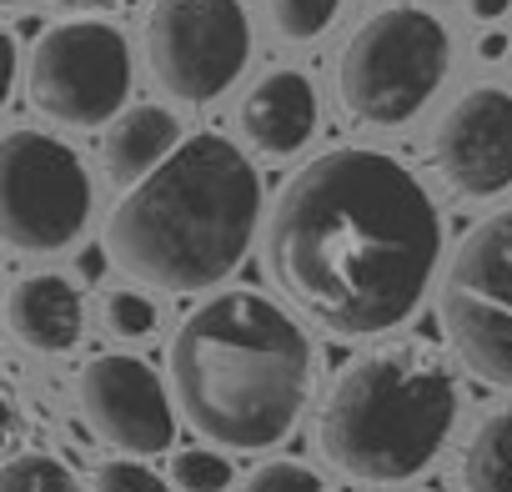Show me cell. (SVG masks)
Returning <instances> with one entry per match:
<instances>
[{"mask_svg":"<svg viewBox=\"0 0 512 492\" xmlns=\"http://www.w3.org/2000/svg\"><path fill=\"white\" fill-rule=\"evenodd\" d=\"M106 327L116 332V337H151L156 332V307H151V297H141V292H111L106 297Z\"/></svg>","mask_w":512,"mask_h":492,"instance_id":"19","label":"cell"},{"mask_svg":"<svg viewBox=\"0 0 512 492\" xmlns=\"http://www.w3.org/2000/svg\"><path fill=\"white\" fill-rule=\"evenodd\" d=\"M81 412L91 432L131 457L166 452L176 437V412L161 377L136 357H96L81 372Z\"/></svg>","mask_w":512,"mask_h":492,"instance_id":"10","label":"cell"},{"mask_svg":"<svg viewBox=\"0 0 512 492\" xmlns=\"http://www.w3.org/2000/svg\"><path fill=\"white\" fill-rule=\"evenodd\" d=\"M262 221V176L226 141H181L106 216V257L161 292H201L231 277Z\"/></svg>","mask_w":512,"mask_h":492,"instance_id":"2","label":"cell"},{"mask_svg":"<svg viewBox=\"0 0 512 492\" xmlns=\"http://www.w3.org/2000/svg\"><path fill=\"white\" fill-rule=\"evenodd\" d=\"M91 221V176L81 156L41 131H11L0 146V226L16 252H66Z\"/></svg>","mask_w":512,"mask_h":492,"instance_id":"7","label":"cell"},{"mask_svg":"<svg viewBox=\"0 0 512 492\" xmlns=\"http://www.w3.org/2000/svg\"><path fill=\"white\" fill-rule=\"evenodd\" d=\"M241 492H327V487H322V477H317L312 467H302V462H262V467L246 477Z\"/></svg>","mask_w":512,"mask_h":492,"instance_id":"20","label":"cell"},{"mask_svg":"<svg viewBox=\"0 0 512 492\" xmlns=\"http://www.w3.org/2000/svg\"><path fill=\"white\" fill-rule=\"evenodd\" d=\"M131 96V46L111 21H61L36 41L31 101L61 126H106Z\"/></svg>","mask_w":512,"mask_h":492,"instance_id":"9","label":"cell"},{"mask_svg":"<svg viewBox=\"0 0 512 492\" xmlns=\"http://www.w3.org/2000/svg\"><path fill=\"white\" fill-rule=\"evenodd\" d=\"M11 6H16V0H11Z\"/></svg>","mask_w":512,"mask_h":492,"instance_id":"24","label":"cell"},{"mask_svg":"<svg viewBox=\"0 0 512 492\" xmlns=\"http://www.w3.org/2000/svg\"><path fill=\"white\" fill-rule=\"evenodd\" d=\"M312 126H317V91L302 71H272L241 101V136L267 156L302 151Z\"/></svg>","mask_w":512,"mask_h":492,"instance_id":"12","label":"cell"},{"mask_svg":"<svg viewBox=\"0 0 512 492\" xmlns=\"http://www.w3.org/2000/svg\"><path fill=\"white\" fill-rule=\"evenodd\" d=\"M6 322L11 332L31 347V352H71L81 342V292L66 277H26L11 287L6 302Z\"/></svg>","mask_w":512,"mask_h":492,"instance_id":"13","label":"cell"},{"mask_svg":"<svg viewBox=\"0 0 512 492\" xmlns=\"http://www.w3.org/2000/svg\"><path fill=\"white\" fill-rule=\"evenodd\" d=\"M507 6L512 0H472V16L477 21H497V16H507Z\"/></svg>","mask_w":512,"mask_h":492,"instance_id":"22","label":"cell"},{"mask_svg":"<svg viewBox=\"0 0 512 492\" xmlns=\"http://www.w3.org/2000/svg\"><path fill=\"white\" fill-rule=\"evenodd\" d=\"M91 492H171V487L141 462H101Z\"/></svg>","mask_w":512,"mask_h":492,"instance_id":"21","label":"cell"},{"mask_svg":"<svg viewBox=\"0 0 512 492\" xmlns=\"http://www.w3.org/2000/svg\"><path fill=\"white\" fill-rule=\"evenodd\" d=\"M437 166L462 196H497L512 186V91L477 86L437 126Z\"/></svg>","mask_w":512,"mask_h":492,"instance_id":"11","label":"cell"},{"mask_svg":"<svg viewBox=\"0 0 512 492\" xmlns=\"http://www.w3.org/2000/svg\"><path fill=\"white\" fill-rule=\"evenodd\" d=\"M171 477H176L181 492H221V487L231 482V462H226L221 452L191 447V452H176V457H171Z\"/></svg>","mask_w":512,"mask_h":492,"instance_id":"18","label":"cell"},{"mask_svg":"<svg viewBox=\"0 0 512 492\" xmlns=\"http://www.w3.org/2000/svg\"><path fill=\"white\" fill-rule=\"evenodd\" d=\"M251 56L241 0H156L146 16V61L166 96L201 106L231 91Z\"/></svg>","mask_w":512,"mask_h":492,"instance_id":"8","label":"cell"},{"mask_svg":"<svg viewBox=\"0 0 512 492\" xmlns=\"http://www.w3.org/2000/svg\"><path fill=\"white\" fill-rule=\"evenodd\" d=\"M442 221L422 181L382 151H327L302 166L267 221L282 297L337 337L402 327L432 287Z\"/></svg>","mask_w":512,"mask_h":492,"instance_id":"1","label":"cell"},{"mask_svg":"<svg viewBox=\"0 0 512 492\" xmlns=\"http://www.w3.org/2000/svg\"><path fill=\"white\" fill-rule=\"evenodd\" d=\"M176 146H181V121L171 111H161V106H131V111H121L106 126V136H101V166H106L111 181L136 186Z\"/></svg>","mask_w":512,"mask_h":492,"instance_id":"14","label":"cell"},{"mask_svg":"<svg viewBox=\"0 0 512 492\" xmlns=\"http://www.w3.org/2000/svg\"><path fill=\"white\" fill-rule=\"evenodd\" d=\"M467 492H512V412L487 417L462 452Z\"/></svg>","mask_w":512,"mask_h":492,"instance_id":"15","label":"cell"},{"mask_svg":"<svg viewBox=\"0 0 512 492\" xmlns=\"http://www.w3.org/2000/svg\"><path fill=\"white\" fill-rule=\"evenodd\" d=\"M457 422V387L432 347L397 342L357 357L327 392L317 442L357 482L417 477Z\"/></svg>","mask_w":512,"mask_h":492,"instance_id":"4","label":"cell"},{"mask_svg":"<svg viewBox=\"0 0 512 492\" xmlns=\"http://www.w3.org/2000/svg\"><path fill=\"white\" fill-rule=\"evenodd\" d=\"M342 0H267V11H272V26L287 36V41H312L332 26Z\"/></svg>","mask_w":512,"mask_h":492,"instance_id":"17","label":"cell"},{"mask_svg":"<svg viewBox=\"0 0 512 492\" xmlns=\"http://www.w3.org/2000/svg\"><path fill=\"white\" fill-rule=\"evenodd\" d=\"M171 392L181 417L216 447H272L307 407L312 342L277 302L221 292L176 327Z\"/></svg>","mask_w":512,"mask_h":492,"instance_id":"3","label":"cell"},{"mask_svg":"<svg viewBox=\"0 0 512 492\" xmlns=\"http://www.w3.org/2000/svg\"><path fill=\"white\" fill-rule=\"evenodd\" d=\"M452 352L492 387L512 392V206L467 231L442 282Z\"/></svg>","mask_w":512,"mask_h":492,"instance_id":"6","label":"cell"},{"mask_svg":"<svg viewBox=\"0 0 512 492\" xmlns=\"http://www.w3.org/2000/svg\"><path fill=\"white\" fill-rule=\"evenodd\" d=\"M0 492H81V482L71 477L66 462L46 452H16L0 472Z\"/></svg>","mask_w":512,"mask_h":492,"instance_id":"16","label":"cell"},{"mask_svg":"<svg viewBox=\"0 0 512 492\" xmlns=\"http://www.w3.org/2000/svg\"><path fill=\"white\" fill-rule=\"evenodd\" d=\"M502 51H507V41H502V36H497V31H492V36H487V41H482V56H487V61H497V56H502Z\"/></svg>","mask_w":512,"mask_h":492,"instance_id":"23","label":"cell"},{"mask_svg":"<svg viewBox=\"0 0 512 492\" xmlns=\"http://www.w3.org/2000/svg\"><path fill=\"white\" fill-rule=\"evenodd\" d=\"M447 61L452 41L432 11L387 6L342 46L337 61L342 111L362 126H402L437 96Z\"/></svg>","mask_w":512,"mask_h":492,"instance_id":"5","label":"cell"}]
</instances>
